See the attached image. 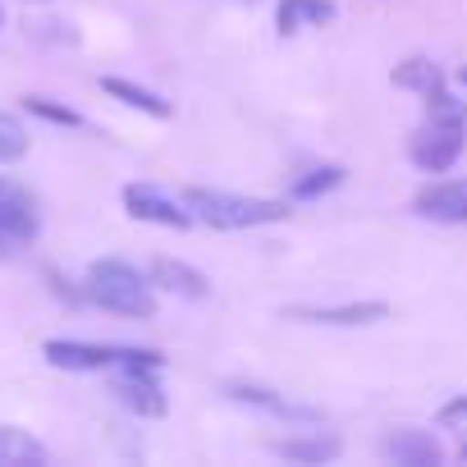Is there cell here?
<instances>
[{"label": "cell", "mask_w": 467, "mask_h": 467, "mask_svg": "<svg viewBox=\"0 0 467 467\" xmlns=\"http://www.w3.org/2000/svg\"><path fill=\"white\" fill-rule=\"evenodd\" d=\"M467 142V101L449 97L444 88L426 97V124L412 133V165L426 174H444Z\"/></svg>", "instance_id": "cell-1"}, {"label": "cell", "mask_w": 467, "mask_h": 467, "mask_svg": "<svg viewBox=\"0 0 467 467\" xmlns=\"http://www.w3.org/2000/svg\"><path fill=\"white\" fill-rule=\"evenodd\" d=\"M88 298L115 317H133V321H147L156 312V294H151V280L138 275L129 262H92L88 266Z\"/></svg>", "instance_id": "cell-2"}, {"label": "cell", "mask_w": 467, "mask_h": 467, "mask_svg": "<svg viewBox=\"0 0 467 467\" xmlns=\"http://www.w3.org/2000/svg\"><path fill=\"white\" fill-rule=\"evenodd\" d=\"M183 202H188L192 220H202L211 229H253V224H271V220L289 215L285 202L239 197V192H220V188H188Z\"/></svg>", "instance_id": "cell-3"}, {"label": "cell", "mask_w": 467, "mask_h": 467, "mask_svg": "<svg viewBox=\"0 0 467 467\" xmlns=\"http://www.w3.org/2000/svg\"><path fill=\"white\" fill-rule=\"evenodd\" d=\"M51 367L65 371H115V367H165L156 348H129V344H83V339H51L47 348Z\"/></svg>", "instance_id": "cell-4"}, {"label": "cell", "mask_w": 467, "mask_h": 467, "mask_svg": "<svg viewBox=\"0 0 467 467\" xmlns=\"http://www.w3.org/2000/svg\"><path fill=\"white\" fill-rule=\"evenodd\" d=\"M42 229V211H37V197L19 183V179H5L0 174V257H15L24 253Z\"/></svg>", "instance_id": "cell-5"}, {"label": "cell", "mask_w": 467, "mask_h": 467, "mask_svg": "<svg viewBox=\"0 0 467 467\" xmlns=\"http://www.w3.org/2000/svg\"><path fill=\"white\" fill-rule=\"evenodd\" d=\"M124 206H129L133 220H147V224H161V229H188L192 224L188 202L183 197H170L156 183H129L124 188Z\"/></svg>", "instance_id": "cell-6"}, {"label": "cell", "mask_w": 467, "mask_h": 467, "mask_svg": "<svg viewBox=\"0 0 467 467\" xmlns=\"http://www.w3.org/2000/svg\"><path fill=\"white\" fill-rule=\"evenodd\" d=\"M115 399L138 417H165V389L156 385V367H115Z\"/></svg>", "instance_id": "cell-7"}, {"label": "cell", "mask_w": 467, "mask_h": 467, "mask_svg": "<svg viewBox=\"0 0 467 467\" xmlns=\"http://www.w3.org/2000/svg\"><path fill=\"white\" fill-rule=\"evenodd\" d=\"M229 399L234 403H244V408H257L275 421H294V426H321V412L307 408V403H294L275 389H262V385H229Z\"/></svg>", "instance_id": "cell-8"}, {"label": "cell", "mask_w": 467, "mask_h": 467, "mask_svg": "<svg viewBox=\"0 0 467 467\" xmlns=\"http://www.w3.org/2000/svg\"><path fill=\"white\" fill-rule=\"evenodd\" d=\"M412 211L435 224H467V179H444L417 192Z\"/></svg>", "instance_id": "cell-9"}, {"label": "cell", "mask_w": 467, "mask_h": 467, "mask_svg": "<svg viewBox=\"0 0 467 467\" xmlns=\"http://www.w3.org/2000/svg\"><path fill=\"white\" fill-rule=\"evenodd\" d=\"M380 453L389 462H399V467H435V462H444V449H440V440L431 431H394V435L380 440Z\"/></svg>", "instance_id": "cell-10"}, {"label": "cell", "mask_w": 467, "mask_h": 467, "mask_svg": "<svg viewBox=\"0 0 467 467\" xmlns=\"http://www.w3.org/2000/svg\"><path fill=\"white\" fill-rule=\"evenodd\" d=\"M389 307L385 303H339V307H289V321H307V326H376L385 321Z\"/></svg>", "instance_id": "cell-11"}, {"label": "cell", "mask_w": 467, "mask_h": 467, "mask_svg": "<svg viewBox=\"0 0 467 467\" xmlns=\"http://www.w3.org/2000/svg\"><path fill=\"white\" fill-rule=\"evenodd\" d=\"M47 444L19 426H0V467H42Z\"/></svg>", "instance_id": "cell-12"}, {"label": "cell", "mask_w": 467, "mask_h": 467, "mask_svg": "<svg viewBox=\"0 0 467 467\" xmlns=\"http://www.w3.org/2000/svg\"><path fill=\"white\" fill-rule=\"evenodd\" d=\"M151 280H156L161 289L179 294V298H206V275L192 271V266H183V262L156 257V262H151Z\"/></svg>", "instance_id": "cell-13"}, {"label": "cell", "mask_w": 467, "mask_h": 467, "mask_svg": "<svg viewBox=\"0 0 467 467\" xmlns=\"http://www.w3.org/2000/svg\"><path fill=\"white\" fill-rule=\"evenodd\" d=\"M280 458H294V462H330V458H339V440L335 435H321V431H312V435H289V440H275L271 444Z\"/></svg>", "instance_id": "cell-14"}, {"label": "cell", "mask_w": 467, "mask_h": 467, "mask_svg": "<svg viewBox=\"0 0 467 467\" xmlns=\"http://www.w3.org/2000/svg\"><path fill=\"white\" fill-rule=\"evenodd\" d=\"M330 19H335L330 0H285L280 15H275V24H280L285 37H294V33H303V28H321V24H330Z\"/></svg>", "instance_id": "cell-15"}, {"label": "cell", "mask_w": 467, "mask_h": 467, "mask_svg": "<svg viewBox=\"0 0 467 467\" xmlns=\"http://www.w3.org/2000/svg\"><path fill=\"white\" fill-rule=\"evenodd\" d=\"M101 88H106L110 97H119L124 106H133V110H147V115H156V119H170V101H161L156 92H147V88H138V83H124V78H101Z\"/></svg>", "instance_id": "cell-16"}, {"label": "cell", "mask_w": 467, "mask_h": 467, "mask_svg": "<svg viewBox=\"0 0 467 467\" xmlns=\"http://www.w3.org/2000/svg\"><path fill=\"white\" fill-rule=\"evenodd\" d=\"M394 83L399 88H412V92H421V97H431V92H440V69L431 65V60H408V65H399L394 69Z\"/></svg>", "instance_id": "cell-17"}, {"label": "cell", "mask_w": 467, "mask_h": 467, "mask_svg": "<svg viewBox=\"0 0 467 467\" xmlns=\"http://www.w3.org/2000/svg\"><path fill=\"white\" fill-rule=\"evenodd\" d=\"M339 183H344V170L339 165H321V170H307L303 179H294V197L298 202H312V197H321V192H330Z\"/></svg>", "instance_id": "cell-18"}, {"label": "cell", "mask_w": 467, "mask_h": 467, "mask_svg": "<svg viewBox=\"0 0 467 467\" xmlns=\"http://www.w3.org/2000/svg\"><path fill=\"white\" fill-rule=\"evenodd\" d=\"M28 156V129L0 110V165H10V161H24Z\"/></svg>", "instance_id": "cell-19"}, {"label": "cell", "mask_w": 467, "mask_h": 467, "mask_svg": "<svg viewBox=\"0 0 467 467\" xmlns=\"http://www.w3.org/2000/svg\"><path fill=\"white\" fill-rule=\"evenodd\" d=\"M24 106H28L33 115H42V119H51V124H69V129H78V124H83V119H78L74 110H65V106H51L47 97H28Z\"/></svg>", "instance_id": "cell-20"}, {"label": "cell", "mask_w": 467, "mask_h": 467, "mask_svg": "<svg viewBox=\"0 0 467 467\" xmlns=\"http://www.w3.org/2000/svg\"><path fill=\"white\" fill-rule=\"evenodd\" d=\"M440 417H444V421H462V417H467V399H458V403H449V408H444Z\"/></svg>", "instance_id": "cell-21"}, {"label": "cell", "mask_w": 467, "mask_h": 467, "mask_svg": "<svg viewBox=\"0 0 467 467\" xmlns=\"http://www.w3.org/2000/svg\"><path fill=\"white\" fill-rule=\"evenodd\" d=\"M458 83H462V88H467V69H462V74H458Z\"/></svg>", "instance_id": "cell-22"}, {"label": "cell", "mask_w": 467, "mask_h": 467, "mask_svg": "<svg viewBox=\"0 0 467 467\" xmlns=\"http://www.w3.org/2000/svg\"><path fill=\"white\" fill-rule=\"evenodd\" d=\"M0 28H5V10H0Z\"/></svg>", "instance_id": "cell-23"}]
</instances>
